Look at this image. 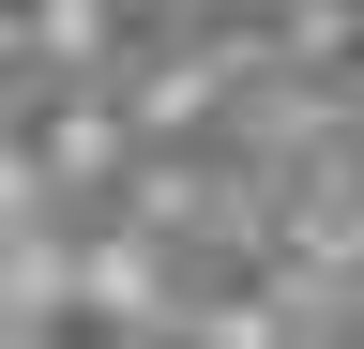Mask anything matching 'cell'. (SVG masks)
I'll return each instance as SVG.
<instances>
[{
	"mask_svg": "<svg viewBox=\"0 0 364 349\" xmlns=\"http://www.w3.org/2000/svg\"><path fill=\"white\" fill-rule=\"evenodd\" d=\"M16 349H152V319H136L122 274H31V334Z\"/></svg>",
	"mask_w": 364,
	"mask_h": 349,
	"instance_id": "cell-2",
	"label": "cell"
},
{
	"mask_svg": "<svg viewBox=\"0 0 364 349\" xmlns=\"http://www.w3.org/2000/svg\"><path fill=\"white\" fill-rule=\"evenodd\" d=\"M61 122H76V46H0V183H46L61 167Z\"/></svg>",
	"mask_w": 364,
	"mask_h": 349,
	"instance_id": "cell-1",
	"label": "cell"
}]
</instances>
